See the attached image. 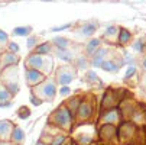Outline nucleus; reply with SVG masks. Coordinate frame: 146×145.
Listing matches in <instances>:
<instances>
[{
    "mask_svg": "<svg viewBox=\"0 0 146 145\" xmlns=\"http://www.w3.org/2000/svg\"><path fill=\"white\" fill-rule=\"evenodd\" d=\"M72 120H74V115L70 112V109L67 108V105L58 108L54 112V116H52V122L55 123V125L59 126V128H65V129H70L71 128Z\"/></svg>",
    "mask_w": 146,
    "mask_h": 145,
    "instance_id": "f257e3e1",
    "label": "nucleus"
},
{
    "mask_svg": "<svg viewBox=\"0 0 146 145\" xmlns=\"http://www.w3.org/2000/svg\"><path fill=\"white\" fill-rule=\"evenodd\" d=\"M32 93H35L40 100H54V97L56 94V84L52 80L46 78L44 83H40L39 86L33 87Z\"/></svg>",
    "mask_w": 146,
    "mask_h": 145,
    "instance_id": "f03ea898",
    "label": "nucleus"
},
{
    "mask_svg": "<svg viewBox=\"0 0 146 145\" xmlns=\"http://www.w3.org/2000/svg\"><path fill=\"white\" fill-rule=\"evenodd\" d=\"M25 77H26V83L31 87H36V86L40 84V83H44L46 80L45 74L42 71L33 70V68H28V67H26V71H25Z\"/></svg>",
    "mask_w": 146,
    "mask_h": 145,
    "instance_id": "7ed1b4c3",
    "label": "nucleus"
},
{
    "mask_svg": "<svg viewBox=\"0 0 146 145\" xmlns=\"http://www.w3.org/2000/svg\"><path fill=\"white\" fill-rule=\"evenodd\" d=\"M46 58L44 55H38L35 52H32L28 58H26V67L28 68H33V70H39V71H42L45 67H46ZM44 73V71H42ZM45 74V73H44Z\"/></svg>",
    "mask_w": 146,
    "mask_h": 145,
    "instance_id": "20e7f679",
    "label": "nucleus"
},
{
    "mask_svg": "<svg viewBox=\"0 0 146 145\" xmlns=\"http://www.w3.org/2000/svg\"><path fill=\"white\" fill-rule=\"evenodd\" d=\"M72 80H74V74L67 67H62V68H59L56 71V81L59 83L61 86H68Z\"/></svg>",
    "mask_w": 146,
    "mask_h": 145,
    "instance_id": "39448f33",
    "label": "nucleus"
},
{
    "mask_svg": "<svg viewBox=\"0 0 146 145\" xmlns=\"http://www.w3.org/2000/svg\"><path fill=\"white\" fill-rule=\"evenodd\" d=\"M93 113V103L90 102H81V105L75 113V116L78 119H88Z\"/></svg>",
    "mask_w": 146,
    "mask_h": 145,
    "instance_id": "423d86ee",
    "label": "nucleus"
},
{
    "mask_svg": "<svg viewBox=\"0 0 146 145\" xmlns=\"http://www.w3.org/2000/svg\"><path fill=\"white\" fill-rule=\"evenodd\" d=\"M13 128H15V125L10 120H0V139L6 141L7 138H10Z\"/></svg>",
    "mask_w": 146,
    "mask_h": 145,
    "instance_id": "0eeeda50",
    "label": "nucleus"
},
{
    "mask_svg": "<svg viewBox=\"0 0 146 145\" xmlns=\"http://www.w3.org/2000/svg\"><path fill=\"white\" fill-rule=\"evenodd\" d=\"M0 61H2V67L9 68V67H15V65L19 63V57H17L16 54L6 52V54H3V55H2Z\"/></svg>",
    "mask_w": 146,
    "mask_h": 145,
    "instance_id": "6e6552de",
    "label": "nucleus"
},
{
    "mask_svg": "<svg viewBox=\"0 0 146 145\" xmlns=\"http://www.w3.org/2000/svg\"><path fill=\"white\" fill-rule=\"evenodd\" d=\"M97 28H98V23L97 22H87V23H84V25L81 26L80 33L82 36H91V35H94V32L97 31Z\"/></svg>",
    "mask_w": 146,
    "mask_h": 145,
    "instance_id": "1a4fd4ad",
    "label": "nucleus"
},
{
    "mask_svg": "<svg viewBox=\"0 0 146 145\" xmlns=\"http://www.w3.org/2000/svg\"><path fill=\"white\" fill-rule=\"evenodd\" d=\"M103 120L104 123H107V125H113L119 120V110L117 109H110L107 110L106 113H103Z\"/></svg>",
    "mask_w": 146,
    "mask_h": 145,
    "instance_id": "9d476101",
    "label": "nucleus"
},
{
    "mask_svg": "<svg viewBox=\"0 0 146 145\" xmlns=\"http://www.w3.org/2000/svg\"><path fill=\"white\" fill-rule=\"evenodd\" d=\"M100 45H101V39L100 38H93L90 42L86 45V54L88 57H93L96 54V51L100 48Z\"/></svg>",
    "mask_w": 146,
    "mask_h": 145,
    "instance_id": "9b49d317",
    "label": "nucleus"
},
{
    "mask_svg": "<svg viewBox=\"0 0 146 145\" xmlns=\"http://www.w3.org/2000/svg\"><path fill=\"white\" fill-rule=\"evenodd\" d=\"M100 68L103 71H106V73H117L120 70V64L114 63L113 59H104V63L101 64Z\"/></svg>",
    "mask_w": 146,
    "mask_h": 145,
    "instance_id": "f8f14e48",
    "label": "nucleus"
},
{
    "mask_svg": "<svg viewBox=\"0 0 146 145\" xmlns=\"http://www.w3.org/2000/svg\"><path fill=\"white\" fill-rule=\"evenodd\" d=\"M132 39V32L127 31V29H124V28H120L119 29V33H117V41H119V44L120 45H126L129 44V41Z\"/></svg>",
    "mask_w": 146,
    "mask_h": 145,
    "instance_id": "ddd939ff",
    "label": "nucleus"
},
{
    "mask_svg": "<svg viewBox=\"0 0 146 145\" xmlns=\"http://www.w3.org/2000/svg\"><path fill=\"white\" fill-rule=\"evenodd\" d=\"M12 142L13 144H20L23 139H25V132L22 128H19V126H15L13 131H12V136H10Z\"/></svg>",
    "mask_w": 146,
    "mask_h": 145,
    "instance_id": "4468645a",
    "label": "nucleus"
},
{
    "mask_svg": "<svg viewBox=\"0 0 146 145\" xmlns=\"http://www.w3.org/2000/svg\"><path fill=\"white\" fill-rule=\"evenodd\" d=\"M51 51H52V44L51 42H44V44H39L36 48H35V54H38V55H48V54H51Z\"/></svg>",
    "mask_w": 146,
    "mask_h": 145,
    "instance_id": "2eb2a0df",
    "label": "nucleus"
},
{
    "mask_svg": "<svg viewBox=\"0 0 146 145\" xmlns=\"http://www.w3.org/2000/svg\"><path fill=\"white\" fill-rule=\"evenodd\" d=\"M52 44L56 47V49H68V45H70V41L64 36H55L52 39Z\"/></svg>",
    "mask_w": 146,
    "mask_h": 145,
    "instance_id": "dca6fc26",
    "label": "nucleus"
},
{
    "mask_svg": "<svg viewBox=\"0 0 146 145\" xmlns=\"http://www.w3.org/2000/svg\"><path fill=\"white\" fill-rule=\"evenodd\" d=\"M15 36H31L32 26H16L12 32Z\"/></svg>",
    "mask_w": 146,
    "mask_h": 145,
    "instance_id": "f3484780",
    "label": "nucleus"
},
{
    "mask_svg": "<svg viewBox=\"0 0 146 145\" xmlns=\"http://www.w3.org/2000/svg\"><path fill=\"white\" fill-rule=\"evenodd\" d=\"M56 55L64 63H72V54L68 49H56Z\"/></svg>",
    "mask_w": 146,
    "mask_h": 145,
    "instance_id": "a211bd4d",
    "label": "nucleus"
},
{
    "mask_svg": "<svg viewBox=\"0 0 146 145\" xmlns=\"http://www.w3.org/2000/svg\"><path fill=\"white\" fill-rule=\"evenodd\" d=\"M31 109H28V106H20L19 108V110H17V116H19V119H28L29 116H31Z\"/></svg>",
    "mask_w": 146,
    "mask_h": 145,
    "instance_id": "6ab92c4d",
    "label": "nucleus"
},
{
    "mask_svg": "<svg viewBox=\"0 0 146 145\" xmlns=\"http://www.w3.org/2000/svg\"><path fill=\"white\" fill-rule=\"evenodd\" d=\"M117 33H119V26L110 25V26H107L106 32H104V38H113V36H116Z\"/></svg>",
    "mask_w": 146,
    "mask_h": 145,
    "instance_id": "aec40b11",
    "label": "nucleus"
},
{
    "mask_svg": "<svg viewBox=\"0 0 146 145\" xmlns=\"http://www.w3.org/2000/svg\"><path fill=\"white\" fill-rule=\"evenodd\" d=\"M12 99V94L9 93V90L3 86L0 87V103H5V102H9Z\"/></svg>",
    "mask_w": 146,
    "mask_h": 145,
    "instance_id": "412c9836",
    "label": "nucleus"
},
{
    "mask_svg": "<svg viewBox=\"0 0 146 145\" xmlns=\"http://www.w3.org/2000/svg\"><path fill=\"white\" fill-rule=\"evenodd\" d=\"M87 64H88V61H87L86 57H78V58L75 59V67H77L78 70H84V68L87 67Z\"/></svg>",
    "mask_w": 146,
    "mask_h": 145,
    "instance_id": "4be33fe9",
    "label": "nucleus"
},
{
    "mask_svg": "<svg viewBox=\"0 0 146 145\" xmlns=\"http://www.w3.org/2000/svg\"><path fill=\"white\" fill-rule=\"evenodd\" d=\"M38 45H39V44H38V36H33V35L28 36V42H26V47H28V49L36 48Z\"/></svg>",
    "mask_w": 146,
    "mask_h": 145,
    "instance_id": "5701e85b",
    "label": "nucleus"
},
{
    "mask_svg": "<svg viewBox=\"0 0 146 145\" xmlns=\"http://www.w3.org/2000/svg\"><path fill=\"white\" fill-rule=\"evenodd\" d=\"M65 141H67V136H65V135H56V136L51 141V145H64Z\"/></svg>",
    "mask_w": 146,
    "mask_h": 145,
    "instance_id": "b1692460",
    "label": "nucleus"
},
{
    "mask_svg": "<svg viewBox=\"0 0 146 145\" xmlns=\"http://www.w3.org/2000/svg\"><path fill=\"white\" fill-rule=\"evenodd\" d=\"M132 49H133V51H136V52H143V49H145V44H143V41H142V39H137L136 42L132 45Z\"/></svg>",
    "mask_w": 146,
    "mask_h": 145,
    "instance_id": "393cba45",
    "label": "nucleus"
},
{
    "mask_svg": "<svg viewBox=\"0 0 146 145\" xmlns=\"http://www.w3.org/2000/svg\"><path fill=\"white\" fill-rule=\"evenodd\" d=\"M86 80L88 83H93V81H98V76L96 71H87L86 73Z\"/></svg>",
    "mask_w": 146,
    "mask_h": 145,
    "instance_id": "a878e982",
    "label": "nucleus"
},
{
    "mask_svg": "<svg viewBox=\"0 0 146 145\" xmlns=\"http://www.w3.org/2000/svg\"><path fill=\"white\" fill-rule=\"evenodd\" d=\"M6 44H9V35L0 29V47H3Z\"/></svg>",
    "mask_w": 146,
    "mask_h": 145,
    "instance_id": "bb28decb",
    "label": "nucleus"
},
{
    "mask_svg": "<svg viewBox=\"0 0 146 145\" xmlns=\"http://www.w3.org/2000/svg\"><path fill=\"white\" fill-rule=\"evenodd\" d=\"M135 74H136V67H135V65L127 67V71H126V74H124V80H129V78H132Z\"/></svg>",
    "mask_w": 146,
    "mask_h": 145,
    "instance_id": "cd10ccee",
    "label": "nucleus"
},
{
    "mask_svg": "<svg viewBox=\"0 0 146 145\" xmlns=\"http://www.w3.org/2000/svg\"><path fill=\"white\" fill-rule=\"evenodd\" d=\"M29 100L32 102V105H33V106H40V105L44 103L42 100H40V99L35 94V93H31V99H29Z\"/></svg>",
    "mask_w": 146,
    "mask_h": 145,
    "instance_id": "c85d7f7f",
    "label": "nucleus"
},
{
    "mask_svg": "<svg viewBox=\"0 0 146 145\" xmlns=\"http://www.w3.org/2000/svg\"><path fill=\"white\" fill-rule=\"evenodd\" d=\"M7 48H9V52H12V54H17L20 51V48H19V45L16 42H9L7 44Z\"/></svg>",
    "mask_w": 146,
    "mask_h": 145,
    "instance_id": "c756f323",
    "label": "nucleus"
},
{
    "mask_svg": "<svg viewBox=\"0 0 146 145\" xmlns=\"http://www.w3.org/2000/svg\"><path fill=\"white\" fill-rule=\"evenodd\" d=\"M72 26V23H65V25H59V26H54L51 31L52 32H61V31H65V29H68V28H71Z\"/></svg>",
    "mask_w": 146,
    "mask_h": 145,
    "instance_id": "7c9ffc66",
    "label": "nucleus"
},
{
    "mask_svg": "<svg viewBox=\"0 0 146 145\" xmlns=\"http://www.w3.org/2000/svg\"><path fill=\"white\" fill-rule=\"evenodd\" d=\"M58 93L61 96H68V94H71V89H70V86H61Z\"/></svg>",
    "mask_w": 146,
    "mask_h": 145,
    "instance_id": "2f4dec72",
    "label": "nucleus"
},
{
    "mask_svg": "<svg viewBox=\"0 0 146 145\" xmlns=\"http://www.w3.org/2000/svg\"><path fill=\"white\" fill-rule=\"evenodd\" d=\"M80 142H81L82 145H88V144L91 142V136H84V135H81Z\"/></svg>",
    "mask_w": 146,
    "mask_h": 145,
    "instance_id": "473e14b6",
    "label": "nucleus"
},
{
    "mask_svg": "<svg viewBox=\"0 0 146 145\" xmlns=\"http://www.w3.org/2000/svg\"><path fill=\"white\" fill-rule=\"evenodd\" d=\"M13 106V102H5V103H0V108L2 109H7V108H12Z\"/></svg>",
    "mask_w": 146,
    "mask_h": 145,
    "instance_id": "72a5a7b5",
    "label": "nucleus"
},
{
    "mask_svg": "<svg viewBox=\"0 0 146 145\" xmlns=\"http://www.w3.org/2000/svg\"><path fill=\"white\" fill-rule=\"evenodd\" d=\"M142 64H143V68L146 70V58H143V63H142Z\"/></svg>",
    "mask_w": 146,
    "mask_h": 145,
    "instance_id": "f704fd0d",
    "label": "nucleus"
},
{
    "mask_svg": "<svg viewBox=\"0 0 146 145\" xmlns=\"http://www.w3.org/2000/svg\"><path fill=\"white\" fill-rule=\"evenodd\" d=\"M36 145H45V144H44V141H38V142H36Z\"/></svg>",
    "mask_w": 146,
    "mask_h": 145,
    "instance_id": "c9c22d12",
    "label": "nucleus"
},
{
    "mask_svg": "<svg viewBox=\"0 0 146 145\" xmlns=\"http://www.w3.org/2000/svg\"><path fill=\"white\" fill-rule=\"evenodd\" d=\"M70 145H78V144H77L75 141H71V144H70Z\"/></svg>",
    "mask_w": 146,
    "mask_h": 145,
    "instance_id": "e433bc0d",
    "label": "nucleus"
},
{
    "mask_svg": "<svg viewBox=\"0 0 146 145\" xmlns=\"http://www.w3.org/2000/svg\"><path fill=\"white\" fill-rule=\"evenodd\" d=\"M145 49H146V44H145Z\"/></svg>",
    "mask_w": 146,
    "mask_h": 145,
    "instance_id": "4c0bfd02",
    "label": "nucleus"
},
{
    "mask_svg": "<svg viewBox=\"0 0 146 145\" xmlns=\"http://www.w3.org/2000/svg\"><path fill=\"white\" fill-rule=\"evenodd\" d=\"M0 142H2V139H0Z\"/></svg>",
    "mask_w": 146,
    "mask_h": 145,
    "instance_id": "58836bf2",
    "label": "nucleus"
}]
</instances>
